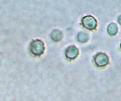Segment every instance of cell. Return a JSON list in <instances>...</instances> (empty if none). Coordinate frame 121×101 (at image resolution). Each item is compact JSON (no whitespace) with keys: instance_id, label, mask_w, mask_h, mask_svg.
Masks as SVG:
<instances>
[{"instance_id":"277c9868","label":"cell","mask_w":121,"mask_h":101,"mask_svg":"<svg viewBox=\"0 0 121 101\" xmlns=\"http://www.w3.org/2000/svg\"><path fill=\"white\" fill-rule=\"evenodd\" d=\"M79 54V51L78 48L74 46H70L68 47L66 51V55L67 58L73 59Z\"/></svg>"},{"instance_id":"3957f363","label":"cell","mask_w":121,"mask_h":101,"mask_svg":"<svg viewBox=\"0 0 121 101\" xmlns=\"http://www.w3.org/2000/svg\"><path fill=\"white\" fill-rule=\"evenodd\" d=\"M95 62L97 66L104 67L108 64V57L104 53H99L95 57Z\"/></svg>"},{"instance_id":"8992f818","label":"cell","mask_w":121,"mask_h":101,"mask_svg":"<svg viewBox=\"0 0 121 101\" xmlns=\"http://www.w3.org/2000/svg\"><path fill=\"white\" fill-rule=\"evenodd\" d=\"M62 33L60 31L57 30H54L52 33L51 34V36L53 40H54V41H59L60 40V39L62 38Z\"/></svg>"},{"instance_id":"5b68a950","label":"cell","mask_w":121,"mask_h":101,"mask_svg":"<svg viewBox=\"0 0 121 101\" xmlns=\"http://www.w3.org/2000/svg\"><path fill=\"white\" fill-rule=\"evenodd\" d=\"M118 30V26L115 23H113L110 24L108 27V32L111 36H113L117 34Z\"/></svg>"},{"instance_id":"9c48e42d","label":"cell","mask_w":121,"mask_h":101,"mask_svg":"<svg viewBox=\"0 0 121 101\" xmlns=\"http://www.w3.org/2000/svg\"></svg>"},{"instance_id":"ba28073f","label":"cell","mask_w":121,"mask_h":101,"mask_svg":"<svg viewBox=\"0 0 121 101\" xmlns=\"http://www.w3.org/2000/svg\"><path fill=\"white\" fill-rule=\"evenodd\" d=\"M118 22L121 25V15L118 17Z\"/></svg>"},{"instance_id":"7a4b0ae2","label":"cell","mask_w":121,"mask_h":101,"mask_svg":"<svg viewBox=\"0 0 121 101\" xmlns=\"http://www.w3.org/2000/svg\"><path fill=\"white\" fill-rule=\"evenodd\" d=\"M82 24L84 27L89 30H93L96 28L97 25V21L91 15L84 17L82 19Z\"/></svg>"},{"instance_id":"52a82bcc","label":"cell","mask_w":121,"mask_h":101,"mask_svg":"<svg viewBox=\"0 0 121 101\" xmlns=\"http://www.w3.org/2000/svg\"><path fill=\"white\" fill-rule=\"evenodd\" d=\"M88 35L86 33H83V32H81L78 34V39L79 41L81 42H85L88 40Z\"/></svg>"},{"instance_id":"6da1fadb","label":"cell","mask_w":121,"mask_h":101,"mask_svg":"<svg viewBox=\"0 0 121 101\" xmlns=\"http://www.w3.org/2000/svg\"><path fill=\"white\" fill-rule=\"evenodd\" d=\"M44 51V46L40 40H35L32 42L30 45V51L34 55H40Z\"/></svg>"}]
</instances>
